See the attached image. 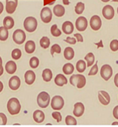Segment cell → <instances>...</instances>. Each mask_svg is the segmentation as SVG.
I'll use <instances>...</instances> for the list:
<instances>
[{
    "label": "cell",
    "instance_id": "6da1fadb",
    "mask_svg": "<svg viewBox=\"0 0 118 127\" xmlns=\"http://www.w3.org/2000/svg\"><path fill=\"white\" fill-rule=\"evenodd\" d=\"M7 110L12 115H16L20 113L21 104L17 98H12L9 100L7 103Z\"/></svg>",
    "mask_w": 118,
    "mask_h": 127
},
{
    "label": "cell",
    "instance_id": "7a4b0ae2",
    "mask_svg": "<svg viewBox=\"0 0 118 127\" xmlns=\"http://www.w3.org/2000/svg\"><path fill=\"white\" fill-rule=\"evenodd\" d=\"M70 83L72 86L82 88L86 85V78L82 74L72 75L70 78Z\"/></svg>",
    "mask_w": 118,
    "mask_h": 127
},
{
    "label": "cell",
    "instance_id": "3957f363",
    "mask_svg": "<svg viewBox=\"0 0 118 127\" xmlns=\"http://www.w3.org/2000/svg\"><path fill=\"white\" fill-rule=\"evenodd\" d=\"M50 103V96L45 91H42L37 96V104L42 108H46Z\"/></svg>",
    "mask_w": 118,
    "mask_h": 127
},
{
    "label": "cell",
    "instance_id": "277c9868",
    "mask_svg": "<svg viewBox=\"0 0 118 127\" xmlns=\"http://www.w3.org/2000/svg\"><path fill=\"white\" fill-rule=\"evenodd\" d=\"M24 27L27 32H33L37 27V21L34 17H26L24 22Z\"/></svg>",
    "mask_w": 118,
    "mask_h": 127
},
{
    "label": "cell",
    "instance_id": "5b68a950",
    "mask_svg": "<svg viewBox=\"0 0 118 127\" xmlns=\"http://www.w3.org/2000/svg\"><path fill=\"white\" fill-rule=\"evenodd\" d=\"M12 38L15 43L17 45H22L26 40V34L23 30L18 29L14 32Z\"/></svg>",
    "mask_w": 118,
    "mask_h": 127
},
{
    "label": "cell",
    "instance_id": "8992f818",
    "mask_svg": "<svg viewBox=\"0 0 118 127\" xmlns=\"http://www.w3.org/2000/svg\"><path fill=\"white\" fill-rule=\"evenodd\" d=\"M65 105V100L60 95H55L52 98L51 107L54 110H61Z\"/></svg>",
    "mask_w": 118,
    "mask_h": 127
},
{
    "label": "cell",
    "instance_id": "52a82bcc",
    "mask_svg": "<svg viewBox=\"0 0 118 127\" xmlns=\"http://www.w3.org/2000/svg\"><path fill=\"white\" fill-rule=\"evenodd\" d=\"M40 17L42 21L45 23L50 22L52 19V13L51 9L49 7H44L40 12Z\"/></svg>",
    "mask_w": 118,
    "mask_h": 127
},
{
    "label": "cell",
    "instance_id": "ba28073f",
    "mask_svg": "<svg viewBox=\"0 0 118 127\" xmlns=\"http://www.w3.org/2000/svg\"><path fill=\"white\" fill-rule=\"evenodd\" d=\"M112 73H113V70L110 65H104L101 67V70H100L101 77L106 81L111 78Z\"/></svg>",
    "mask_w": 118,
    "mask_h": 127
},
{
    "label": "cell",
    "instance_id": "9c48e42d",
    "mask_svg": "<svg viewBox=\"0 0 118 127\" xmlns=\"http://www.w3.org/2000/svg\"><path fill=\"white\" fill-rule=\"evenodd\" d=\"M87 25H88V22L85 17H79L76 20L75 26L77 30L80 32L85 31L87 27Z\"/></svg>",
    "mask_w": 118,
    "mask_h": 127
},
{
    "label": "cell",
    "instance_id": "30bf717a",
    "mask_svg": "<svg viewBox=\"0 0 118 127\" xmlns=\"http://www.w3.org/2000/svg\"><path fill=\"white\" fill-rule=\"evenodd\" d=\"M90 27H91L92 30L97 31V30H99L101 28L102 20H101L100 17H99L98 15H94L90 19Z\"/></svg>",
    "mask_w": 118,
    "mask_h": 127
},
{
    "label": "cell",
    "instance_id": "8fae6325",
    "mask_svg": "<svg viewBox=\"0 0 118 127\" xmlns=\"http://www.w3.org/2000/svg\"><path fill=\"white\" fill-rule=\"evenodd\" d=\"M102 15L107 20H112L115 16V10L111 5H106L102 9Z\"/></svg>",
    "mask_w": 118,
    "mask_h": 127
},
{
    "label": "cell",
    "instance_id": "7c38bea8",
    "mask_svg": "<svg viewBox=\"0 0 118 127\" xmlns=\"http://www.w3.org/2000/svg\"><path fill=\"white\" fill-rule=\"evenodd\" d=\"M18 5V0H7L6 1V11L7 13L13 14Z\"/></svg>",
    "mask_w": 118,
    "mask_h": 127
},
{
    "label": "cell",
    "instance_id": "4fadbf2b",
    "mask_svg": "<svg viewBox=\"0 0 118 127\" xmlns=\"http://www.w3.org/2000/svg\"><path fill=\"white\" fill-rule=\"evenodd\" d=\"M21 85V80L20 78L18 76H12L9 81V88L13 90V91H17V89H19Z\"/></svg>",
    "mask_w": 118,
    "mask_h": 127
},
{
    "label": "cell",
    "instance_id": "5bb4252c",
    "mask_svg": "<svg viewBox=\"0 0 118 127\" xmlns=\"http://www.w3.org/2000/svg\"><path fill=\"white\" fill-rule=\"evenodd\" d=\"M85 112V106L82 103H76L74 106V111H73V114L77 116V117H80L82 116Z\"/></svg>",
    "mask_w": 118,
    "mask_h": 127
},
{
    "label": "cell",
    "instance_id": "9a60e30c",
    "mask_svg": "<svg viewBox=\"0 0 118 127\" xmlns=\"http://www.w3.org/2000/svg\"><path fill=\"white\" fill-rule=\"evenodd\" d=\"M24 79L27 85H32L36 79V75L32 70H27L24 74Z\"/></svg>",
    "mask_w": 118,
    "mask_h": 127
},
{
    "label": "cell",
    "instance_id": "2e32d148",
    "mask_svg": "<svg viewBox=\"0 0 118 127\" xmlns=\"http://www.w3.org/2000/svg\"><path fill=\"white\" fill-rule=\"evenodd\" d=\"M62 29L63 32L66 34H70L74 31V25L70 21H66L63 23Z\"/></svg>",
    "mask_w": 118,
    "mask_h": 127
},
{
    "label": "cell",
    "instance_id": "e0dca14e",
    "mask_svg": "<svg viewBox=\"0 0 118 127\" xmlns=\"http://www.w3.org/2000/svg\"><path fill=\"white\" fill-rule=\"evenodd\" d=\"M33 119L35 122L40 124L44 121L45 119V115L43 111L40 110H37L33 113Z\"/></svg>",
    "mask_w": 118,
    "mask_h": 127
},
{
    "label": "cell",
    "instance_id": "ac0fdd59",
    "mask_svg": "<svg viewBox=\"0 0 118 127\" xmlns=\"http://www.w3.org/2000/svg\"><path fill=\"white\" fill-rule=\"evenodd\" d=\"M54 83L58 86H63L67 83V79L63 74H58L54 79Z\"/></svg>",
    "mask_w": 118,
    "mask_h": 127
},
{
    "label": "cell",
    "instance_id": "d6986e66",
    "mask_svg": "<svg viewBox=\"0 0 118 127\" xmlns=\"http://www.w3.org/2000/svg\"><path fill=\"white\" fill-rule=\"evenodd\" d=\"M5 69L7 73L14 74L17 70V64L14 61H8L5 65Z\"/></svg>",
    "mask_w": 118,
    "mask_h": 127
},
{
    "label": "cell",
    "instance_id": "ffe728a7",
    "mask_svg": "<svg viewBox=\"0 0 118 127\" xmlns=\"http://www.w3.org/2000/svg\"><path fill=\"white\" fill-rule=\"evenodd\" d=\"M53 12H54V14L57 17H63L65 13V7H63L62 5L57 4V5L54 7Z\"/></svg>",
    "mask_w": 118,
    "mask_h": 127
},
{
    "label": "cell",
    "instance_id": "44dd1931",
    "mask_svg": "<svg viewBox=\"0 0 118 127\" xmlns=\"http://www.w3.org/2000/svg\"><path fill=\"white\" fill-rule=\"evenodd\" d=\"M3 25L4 27H6L7 30H10L12 28H13L14 25V21L13 18L12 17H6L4 21H3Z\"/></svg>",
    "mask_w": 118,
    "mask_h": 127
},
{
    "label": "cell",
    "instance_id": "7402d4cb",
    "mask_svg": "<svg viewBox=\"0 0 118 127\" xmlns=\"http://www.w3.org/2000/svg\"><path fill=\"white\" fill-rule=\"evenodd\" d=\"M35 48H36V45L34 41L29 40L26 42V43L25 44V51L27 53H33L35 50Z\"/></svg>",
    "mask_w": 118,
    "mask_h": 127
},
{
    "label": "cell",
    "instance_id": "603a6c76",
    "mask_svg": "<svg viewBox=\"0 0 118 127\" xmlns=\"http://www.w3.org/2000/svg\"><path fill=\"white\" fill-rule=\"evenodd\" d=\"M74 56V51L73 48L70 47H66L64 51V57L65 58V59L68 60H72Z\"/></svg>",
    "mask_w": 118,
    "mask_h": 127
},
{
    "label": "cell",
    "instance_id": "cb8c5ba5",
    "mask_svg": "<svg viewBox=\"0 0 118 127\" xmlns=\"http://www.w3.org/2000/svg\"><path fill=\"white\" fill-rule=\"evenodd\" d=\"M42 78L43 80L46 82H49L52 78V72L50 69L46 68L42 72Z\"/></svg>",
    "mask_w": 118,
    "mask_h": 127
},
{
    "label": "cell",
    "instance_id": "d4e9b609",
    "mask_svg": "<svg viewBox=\"0 0 118 127\" xmlns=\"http://www.w3.org/2000/svg\"><path fill=\"white\" fill-rule=\"evenodd\" d=\"M74 65H72V63H66L65 65L63 66L62 68V70H63V73L66 75H71L74 72Z\"/></svg>",
    "mask_w": 118,
    "mask_h": 127
},
{
    "label": "cell",
    "instance_id": "484cf974",
    "mask_svg": "<svg viewBox=\"0 0 118 127\" xmlns=\"http://www.w3.org/2000/svg\"><path fill=\"white\" fill-rule=\"evenodd\" d=\"M9 37V31L6 27H0V40L5 41L8 39Z\"/></svg>",
    "mask_w": 118,
    "mask_h": 127
},
{
    "label": "cell",
    "instance_id": "4316f807",
    "mask_svg": "<svg viewBox=\"0 0 118 127\" xmlns=\"http://www.w3.org/2000/svg\"><path fill=\"white\" fill-rule=\"evenodd\" d=\"M86 63L82 60H79L78 62L77 63V65H76V68H77V70L78 71L79 73H83L86 69Z\"/></svg>",
    "mask_w": 118,
    "mask_h": 127
},
{
    "label": "cell",
    "instance_id": "83f0119b",
    "mask_svg": "<svg viewBox=\"0 0 118 127\" xmlns=\"http://www.w3.org/2000/svg\"><path fill=\"white\" fill-rule=\"evenodd\" d=\"M85 59L87 63V66L90 67V66H92V65H93L95 58H94V54L92 53H89L86 55V56L85 57Z\"/></svg>",
    "mask_w": 118,
    "mask_h": 127
},
{
    "label": "cell",
    "instance_id": "f1b7e54d",
    "mask_svg": "<svg viewBox=\"0 0 118 127\" xmlns=\"http://www.w3.org/2000/svg\"><path fill=\"white\" fill-rule=\"evenodd\" d=\"M39 44H40V46L42 48L47 49L50 45V40L47 37H42V39L39 41Z\"/></svg>",
    "mask_w": 118,
    "mask_h": 127
},
{
    "label": "cell",
    "instance_id": "f546056e",
    "mask_svg": "<svg viewBox=\"0 0 118 127\" xmlns=\"http://www.w3.org/2000/svg\"><path fill=\"white\" fill-rule=\"evenodd\" d=\"M85 10V4L82 2H78L74 8V11L76 14H81Z\"/></svg>",
    "mask_w": 118,
    "mask_h": 127
},
{
    "label": "cell",
    "instance_id": "4dcf8cb0",
    "mask_svg": "<svg viewBox=\"0 0 118 127\" xmlns=\"http://www.w3.org/2000/svg\"><path fill=\"white\" fill-rule=\"evenodd\" d=\"M51 34L54 37H59L62 34V32L59 29H58L57 25H54L51 27Z\"/></svg>",
    "mask_w": 118,
    "mask_h": 127
},
{
    "label": "cell",
    "instance_id": "1f68e13d",
    "mask_svg": "<svg viewBox=\"0 0 118 127\" xmlns=\"http://www.w3.org/2000/svg\"><path fill=\"white\" fill-rule=\"evenodd\" d=\"M39 59L37 58V57H32L30 60H29V65L30 67L33 68V69H35L39 66Z\"/></svg>",
    "mask_w": 118,
    "mask_h": 127
},
{
    "label": "cell",
    "instance_id": "d6a6232c",
    "mask_svg": "<svg viewBox=\"0 0 118 127\" xmlns=\"http://www.w3.org/2000/svg\"><path fill=\"white\" fill-rule=\"evenodd\" d=\"M65 123L67 125H77V120L72 116H67L65 119Z\"/></svg>",
    "mask_w": 118,
    "mask_h": 127
},
{
    "label": "cell",
    "instance_id": "836d02e7",
    "mask_svg": "<svg viewBox=\"0 0 118 127\" xmlns=\"http://www.w3.org/2000/svg\"><path fill=\"white\" fill-rule=\"evenodd\" d=\"M12 57L14 60H19L22 57V52L20 49L16 48L13 50V51L12 52Z\"/></svg>",
    "mask_w": 118,
    "mask_h": 127
},
{
    "label": "cell",
    "instance_id": "e575fe53",
    "mask_svg": "<svg viewBox=\"0 0 118 127\" xmlns=\"http://www.w3.org/2000/svg\"><path fill=\"white\" fill-rule=\"evenodd\" d=\"M51 55H52V56L54 55V54L55 53H58L59 54L61 53V47L59 46L58 44H54V45H53L52 46V48H51Z\"/></svg>",
    "mask_w": 118,
    "mask_h": 127
},
{
    "label": "cell",
    "instance_id": "d590c367",
    "mask_svg": "<svg viewBox=\"0 0 118 127\" xmlns=\"http://www.w3.org/2000/svg\"><path fill=\"white\" fill-rule=\"evenodd\" d=\"M110 49L112 50V51L115 52L118 50V40H112V42H110Z\"/></svg>",
    "mask_w": 118,
    "mask_h": 127
},
{
    "label": "cell",
    "instance_id": "8d00e7d4",
    "mask_svg": "<svg viewBox=\"0 0 118 127\" xmlns=\"http://www.w3.org/2000/svg\"><path fill=\"white\" fill-rule=\"evenodd\" d=\"M98 72V66H97V62L92 66V67L91 68L90 73H89V75H95Z\"/></svg>",
    "mask_w": 118,
    "mask_h": 127
},
{
    "label": "cell",
    "instance_id": "74e56055",
    "mask_svg": "<svg viewBox=\"0 0 118 127\" xmlns=\"http://www.w3.org/2000/svg\"><path fill=\"white\" fill-rule=\"evenodd\" d=\"M7 123V118L6 115L3 113H0V125H6Z\"/></svg>",
    "mask_w": 118,
    "mask_h": 127
},
{
    "label": "cell",
    "instance_id": "f35d334b",
    "mask_svg": "<svg viewBox=\"0 0 118 127\" xmlns=\"http://www.w3.org/2000/svg\"><path fill=\"white\" fill-rule=\"evenodd\" d=\"M52 116L53 119H54L55 120L57 121V122H60L62 121V115L59 112H57V111H55V112H53L52 114Z\"/></svg>",
    "mask_w": 118,
    "mask_h": 127
},
{
    "label": "cell",
    "instance_id": "ab89813d",
    "mask_svg": "<svg viewBox=\"0 0 118 127\" xmlns=\"http://www.w3.org/2000/svg\"><path fill=\"white\" fill-rule=\"evenodd\" d=\"M98 98L99 100L100 101V103H101L102 104H103V105H105V106H107V105L109 104V103H108V102L107 101V100L104 98V96L99 93V91L98 93Z\"/></svg>",
    "mask_w": 118,
    "mask_h": 127
},
{
    "label": "cell",
    "instance_id": "60d3db41",
    "mask_svg": "<svg viewBox=\"0 0 118 127\" xmlns=\"http://www.w3.org/2000/svg\"><path fill=\"white\" fill-rule=\"evenodd\" d=\"M99 93L104 96V98L107 100V101L109 103H110V95H109L108 93H107L106 91H100Z\"/></svg>",
    "mask_w": 118,
    "mask_h": 127
},
{
    "label": "cell",
    "instance_id": "b9f144b4",
    "mask_svg": "<svg viewBox=\"0 0 118 127\" xmlns=\"http://www.w3.org/2000/svg\"><path fill=\"white\" fill-rule=\"evenodd\" d=\"M65 42L69 43V44H71V45H75L76 42H77V40L75 38H74V37H68L66 38V40H65Z\"/></svg>",
    "mask_w": 118,
    "mask_h": 127
},
{
    "label": "cell",
    "instance_id": "7bdbcfd3",
    "mask_svg": "<svg viewBox=\"0 0 118 127\" xmlns=\"http://www.w3.org/2000/svg\"><path fill=\"white\" fill-rule=\"evenodd\" d=\"M74 37L76 38V40L77 42H82L84 40H83V37L82 36V34H74Z\"/></svg>",
    "mask_w": 118,
    "mask_h": 127
},
{
    "label": "cell",
    "instance_id": "ee69618b",
    "mask_svg": "<svg viewBox=\"0 0 118 127\" xmlns=\"http://www.w3.org/2000/svg\"><path fill=\"white\" fill-rule=\"evenodd\" d=\"M113 116L114 117L118 120V106H115L114 110H113Z\"/></svg>",
    "mask_w": 118,
    "mask_h": 127
},
{
    "label": "cell",
    "instance_id": "f6af8a7d",
    "mask_svg": "<svg viewBox=\"0 0 118 127\" xmlns=\"http://www.w3.org/2000/svg\"><path fill=\"white\" fill-rule=\"evenodd\" d=\"M56 0H46V1L45 2V4H49V5H52L53 4L54 2H55Z\"/></svg>",
    "mask_w": 118,
    "mask_h": 127
},
{
    "label": "cell",
    "instance_id": "bcb514c9",
    "mask_svg": "<svg viewBox=\"0 0 118 127\" xmlns=\"http://www.w3.org/2000/svg\"><path fill=\"white\" fill-rule=\"evenodd\" d=\"M114 81H115V86L118 88V73H117L116 75H115Z\"/></svg>",
    "mask_w": 118,
    "mask_h": 127
},
{
    "label": "cell",
    "instance_id": "7dc6e473",
    "mask_svg": "<svg viewBox=\"0 0 118 127\" xmlns=\"http://www.w3.org/2000/svg\"><path fill=\"white\" fill-rule=\"evenodd\" d=\"M95 45H98V46H97V47H98V48L99 47H104V45H103V44H102V40H100V42H99V43H95Z\"/></svg>",
    "mask_w": 118,
    "mask_h": 127
},
{
    "label": "cell",
    "instance_id": "c3c4849f",
    "mask_svg": "<svg viewBox=\"0 0 118 127\" xmlns=\"http://www.w3.org/2000/svg\"><path fill=\"white\" fill-rule=\"evenodd\" d=\"M3 9H4V5H3V4L0 1V14L2 13Z\"/></svg>",
    "mask_w": 118,
    "mask_h": 127
},
{
    "label": "cell",
    "instance_id": "681fc988",
    "mask_svg": "<svg viewBox=\"0 0 118 127\" xmlns=\"http://www.w3.org/2000/svg\"><path fill=\"white\" fill-rule=\"evenodd\" d=\"M4 73V67L2 66V65L0 64V76Z\"/></svg>",
    "mask_w": 118,
    "mask_h": 127
},
{
    "label": "cell",
    "instance_id": "f907efd6",
    "mask_svg": "<svg viewBox=\"0 0 118 127\" xmlns=\"http://www.w3.org/2000/svg\"><path fill=\"white\" fill-rule=\"evenodd\" d=\"M62 1H63V4L65 5H69L70 4V2L69 0H62Z\"/></svg>",
    "mask_w": 118,
    "mask_h": 127
},
{
    "label": "cell",
    "instance_id": "816d5d0a",
    "mask_svg": "<svg viewBox=\"0 0 118 127\" xmlns=\"http://www.w3.org/2000/svg\"><path fill=\"white\" fill-rule=\"evenodd\" d=\"M3 88H4V85H3L2 82H1V81H0V93L2 91Z\"/></svg>",
    "mask_w": 118,
    "mask_h": 127
},
{
    "label": "cell",
    "instance_id": "f5cc1de1",
    "mask_svg": "<svg viewBox=\"0 0 118 127\" xmlns=\"http://www.w3.org/2000/svg\"><path fill=\"white\" fill-rule=\"evenodd\" d=\"M102 1H103V2H108V1H110V0H101Z\"/></svg>",
    "mask_w": 118,
    "mask_h": 127
},
{
    "label": "cell",
    "instance_id": "db71d44e",
    "mask_svg": "<svg viewBox=\"0 0 118 127\" xmlns=\"http://www.w3.org/2000/svg\"><path fill=\"white\" fill-rule=\"evenodd\" d=\"M112 125H118V122H113Z\"/></svg>",
    "mask_w": 118,
    "mask_h": 127
},
{
    "label": "cell",
    "instance_id": "11a10c76",
    "mask_svg": "<svg viewBox=\"0 0 118 127\" xmlns=\"http://www.w3.org/2000/svg\"><path fill=\"white\" fill-rule=\"evenodd\" d=\"M0 64H1V65H2V60H1V57H0Z\"/></svg>",
    "mask_w": 118,
    "mask_h": 127
},
{
    "label": "cell",
    "instance_id": "9f6ffc18",
    "mask_svg": "<svg viewBox=\"0 0 118 127\" xmlns=\"http://www.w3.org/2000/svg\"><path fill=\"white\" fill-rule=\"evenodd\" d=\"M112 1H115V2H118V0H112Z\"/></svg>",
    "mask_w": 118,
    "mask_h": 127
},
{
    "label": "cell",
    "instance_id": "6f0895ef",
    "mask_svg": "<svg viewBox=\"0 0 118 127\" xmlns=\"http://www.w3.org/2000/svg\"></svg>",
    "mask_w": 118,
    "mask_h": 127
}]
</instances>
